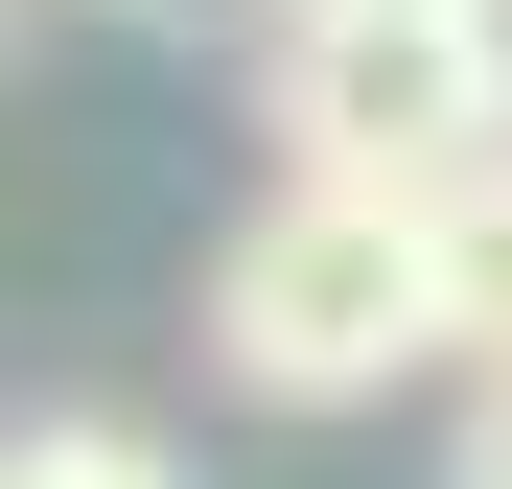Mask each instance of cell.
<instances>
[{
    "instance_id": "cell-7",
    "label": "cell",
    "mask_w": 512,
    "mask_h": 489,
    "mask_svg": "<svg viewBox=\"0 0 512 489\" xmlns=\"http://www.w3.org/2000/svg\"><path fill=\"white\" fill-rule=\"evenodd\" d=\"M140 24H163V0H140Z\"/></svg>"
},
{
    "instance_id": "cell-2",
    "label": "cell",
    "mask_w": 512,
    "mask_h": 489,
    "mask_svg": "<svg viewBox=\"0 0 512 489\" xmlns=\"http://www.w3.org/2000/svg\"><path fill=\"white\" fill-rule=\"evenodd\" d=\"M256 117H280V187L443 210V187H489V163H512V47L466 24V0H396V24H280Z\"/></svg>"
},
{
    "instance_id": "cell-6",
    "label": "cell",
    "mask_w": 512,
    "mask_h": 489,
    "mask_svg": "<svg viewBox=\"0 0 512 489\" xmlns=\"http://www.w3.org/2000/svg\"><path fill=\"white\" fill-rule=\"evenodd\" d=\"M280 24H396V0H280Z\"/></svg>"
},
{
    "instance_id": "cell-3",
    "label": "cell",
    "mask_w": 512,
    "mask_h": 489,
    "mask_svg": "<svg viewBox=\"0 0 512 489\" xmlns=\"http://www.w3.org/2000/svg\"><path fill=\"white\" fill-rule=\"evenodd\" d=\"M419 303H443V373H512V163L419 210Z\"/></svg>"
},
{
    "instance_id": "cell-1",
    "label": "cell",
    "mask_w": 512,
    "mask_h": 489,
    "mask_svg": "<svg viewBox=\"0 0 512 489\" xmlns=\"http://www.w3.org/2000/svg\"><path fill=\"white\" fill-rule=\"evenodd\" d=\"M210 373L233 396H396V373H443V303H419V210L373 187H256L233 210V257H210Z\"/></svg>"
},
{
    "instance_id": "cell-4",
    "label": "cell",
    "mask_w": 512,
    "mask_h": 489,
    "mask_svg": "<svg viewBox=\"0 0 512 489\" xmlns=\"http://www.w3.org/2000/svg\"><path fill=\"white\" fill-rule=\"evenodd\" d=\"M0 489H187V466H163L140 420H24V443H0Z\"/></svg>"
},
{
    "instance_id": "cell-5",
    "label": "cell",
    "mask_w": 512,
    "mask_h": 489,
    "mask_svg": "<svg viewBox=\"0 0 512 489\" xmlns=\"http://www.w3.org/2000/svg\"><path fill=\"white\" fill-rule=\"evenodd\" d=\"M443 489H512V373H466V420H443Z\"/></svg>"
}]
</instances>
